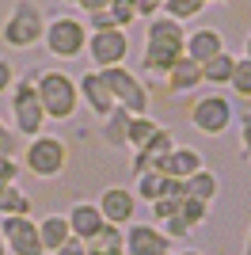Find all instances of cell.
<instances>
[{"instance_id": "obj_8", "label": "cell", "mask_w": 251, "mask_h": 255, "mask_svg": "<svg viewBox=\"0 0 251 255\" xmlns=\"http://www.w3.org/2000/svg\"><path fill=\"white\" fill-rule=\"evenodd\" d=\"M232 118H236V107L217 88L206 92V96H194V103H190V126L198 129V133H206V137H225Z\"/></svg>"}, {"instance_id": "obj_29", "label": "cell", "mask_w": 251, "mask_h": 255, "mask_svg": "<svg viewBox=\"0 0 251 255\" xmlns=\"http://www.w3.org/2000/svg\"><path fill=\"white\" fill-rule=\"evenodd\" d=\"M229 88H232V96H236V99L251 103V61H248V57H236V69H232Z\"/></svg>"}, {"instance_id": "obj_19", "label": "cell", "mask_w": 251, "mask_h": 255, "mask_svg": "<svg viewBox=\"0 0 251 255\" xmlns=\"http://www.w3.org/2000/svg\"><path fill=\"white\" fill-rule=\"evenodd\" d=\"M206 168V156H202L198 149H190V145H175V149H171V156L164 160V164H160V171H164L167 179H190V175H194V171H202Z\"/></svg>"}, {"instance_id": "obj_45", "label": "cell", "mask_w": 251, "mask_h": 255, "mask_svg": "<svg viewBox=\"0 0 251 255\" xmlns=\"http://www.w3.org/2000/svg\"><path fill=\"white\" fill-rule=\"evenodd\" d=\"M92 255H99V252H92ZM111 255H126V252H111Z\"/></svg>"}, {"instance_id": "obj_30", "label": "cell", "mask_w": 251, "mask_h": 255, "mask_svg": "<svg viewBox=\"0 0 251 255\" xmlns=\"http://www.w3.org/2000/svg\"><path fill=\"white\" fill-rule=\"evenodd\" d=\"M107 11L115 15V23L122 27V31H129V27L141 19V15H137V0H111V8H107Z\"/></svg>"}, {"instance_id": "obj_43", "label": "cell", "mask_w": 251, "mask_h": 255, "mask_svg": "<svg viewBox=\"0 0 251 255\" xmlns=\"http://www.w3.org/2000/svg\"><path fill=\"white\" fill-rule=\"evenodd\" d=\"M0 255H8V244H4V233H0Z\"/></svg>"}, {"instance_id": "obj_26", "label": "cell", "mask_w": 251, "mask_h": 255, "mask_svg": "<svg viewBox=\"0 0 251 255\" xmlns=\"http://www.w3.org/2000/svg\"><path fill=\"white\" fill-rule=\"evenodd\" d=\"M31 210H34V202L19 183L4 187V194H0V217H31Z\"/></svg>"}, {"instance_id": "obj_34", "label": "cell", "mask_w": 251, "mask_h": 255, "mask_svg": "<svg viewBox=\"0 0 251 255\" xmlns=\"http://www.w3.org/2000/svg\"><path fill=\"white\" fill-rule=\"evenodd\" d=\"M111 27H118L111 11H92V15H88V31H111ZM118 31H122V27H118Z\"/></svg>"}, {"instance_id": "obj_23", "label": "cell", "mask_w": 251, "mask_h": 255, "mask_svg": "<svg viewBox=\"0 0 251 255\" xmlns=\"http://www.w3.org/2000/svg\"><path fill=\"white\" fill-rule=\"evenodd\" d=\"M183 191H187V198H194V202L213 206V198L221 194V179H217V171L202 168V171H194L190 179H183Z\"/></svg>"}, {"instance_id": "obj_6", "label": "cell", "mask_w": 251, "mask_h": 255, "mask_svg": "<svg viewBox=\"0 0 251 255\" xmlns=\"http://www.w3.org/2000/svg\"><path fill=\"white\" fill-rule=\"evenodd\" d=\"M88 38H92V31H88L84 19H76V15H53V19H46L42 46L57 61H76V57L88 53Z\"/></svg>"}, {"instance_id": "obj_17", "label": "cell", "mask_w": 251, "mask_h": 255, "mask_svg": "<svg viewBox=\"0 0 251 255\" xmlns=\"http://www.w3.org/2000/svg\"><path fill=\"white\" fill-rule=\"evenodd\" d=\"M133 194L152 206L160 198H167V194H187V191H183L179 179H167L164 171H141V175H133Z\"/></svg>"}, {"instance_id": "obj_42", "label": "cell", "mask_w": 251, "mask_h": 255, "mask_svg": "<svg viewBox=\"0 0 251 255\" xmlns=\"http://www.w3.org/2000/svg\"><path fill=\"white\" fill-rule=\"evenodd\" d=\"M244 57L251 61V31H248V38H244Z\"/></svg>"}, {"instance_id": "obj_32", "label": "cell", "mask_w": 251, "mask_h": 255, "mask_svg": "<svg viewBox=\"0 0 251 255\" xmlns=\"http://www.w3.org/2000/svg\"><path fill=\"white\" fill-rule=\"evenodd\" d=\"M19 133H15V129H11V122H4V118H0V156H15V152H19Z\"/></svg>"}, {"instance_id": "obj_12", "label": "cell", "mask_w": 251, "mask_h": 255, "mask_svg": "<svg viewBox=\"0 0 251 255\" xmlns=\"http://www.w3.org/2000/svg\"><path fill=\"white\" fill-rule=\"evenodd\" d=\"M0 233H4L8 255H46L34 217H0Z\"/></svg>"}, {"instance_id": "obj_9", "label": "cell", "mask_w": 251, "mask_h": 255, "mask_svg": "<svg viewBox=\"0 0 251 255\" xmlns=\"http://www.w3.org/2000/svg\"><path fill=\"white\" fill-rule=\"evenodd\" d=\"M95 206H99V213H103L107 225H118V229H126V225L137 221V210H141V198L133 194V187H103L99 191V198H95Z\"/></svg>"}, {"instance_id": "obj_7", "label": "cell", "mask_w": 251, "mask_h": 255, "mask_svg": "<svg viewBox=\"0 0 251 255\" xmlns=\"http://www.w3.org/2000/svg\"><path fill=\"white\" fill-rule=\"evenodd\" d=\"M111 88V96H115L118 107H126L129 115H152V92L141 76L129 69V65H115V69H99Z\"/></svg>"}, {"instance_id": "obj_46", "label": "cell", "mask_w": 251, "mask_h": 255, "mask_svg": "<svg viewBox=\"0 0 251 255\" xmlns=\"http://www.w3.org/2000/svg\"><path fill=\"white\" fill-rule=\"evenodd\" d=\"M65 4H76V8H80V0H65Z\"/></svg>"}, {"instance_id": "obj_24", "label": "cell", "mask_w": 251, "mask_h": 255, "mask_svg": "<svg viewBox=\"0 0 251 255\" xmlns=\"http://www.w3.org/2000/svg\"><path fill=\"white\" fill-rule=\"evenodd\" d=\"M232 69H236V57H232L229 50H221L217 57H209L206 65H202V80H206L209 88H229V80H232Z\"/></svg>"}, {"instance_id": "obj_22", "label": "cell", "mask_w": 251, "mask_h": 255, "mask_svg": "<svg viewBox=\"0 0 251 255\" xmlns=\"http://www.w3.org/2000/svg\"><path fill=\"white\" fill-rule=\"evenodd\" d=\"M126 129H129V111H126V107H115V111L99 122V137H103L107 149L126 152L129 149V145H126Z\"/></svg>"}, {"instance_id": "obj_38", "label": "cell", "mask_w": 251, "mask_h": 255, "mask_svg": "<svg viewBox=\"0 0 251 255\" xmlns=\"http://www.w3.org/2000/svg\"><path fill=\"white\" fill-rule=\"evenodd\" d=\"M137 15H141V19H156L160 15V0H137Z\"/></svg>"}, {"instance_id": "obj_37", "label": "cell", "mask_w": 251, "mask_h": 255, "mask_svg": "<svg viewBox=\"0 0 251 255\" xmlns=\"http://www.w3.org/2000/svg\"><path fill=\"white\" fill-rule=\"evenodd\" d=\"M57 255H92V248H88V240H76V236H69L65 240V248Z\"/></svg>"}, {"instance_id": "obj_14", "label": "cell", "mask_w": 251, "mask_h": 255, "mask_svg": "<svg viewBox=\"0 0 251 255\" xmlns=\"http://www.w3.org/2000/svg\"><path fill=\"white\" fill-rule=\"evenodd\" d=\"M206 217H209V206L206 202H194V198H183L179 202V210L167 217L160 229H164L171 240H183V236H190L194 229H202L206 225Z\"/></svg>"}, {"instance_id": "obj_11", "label": "cell", "mask_w": 251, "mask_h": 255, "mask_svg": "<svg viewBox=\"0 0 251 255\" xmlns=\"http://www.w3.org/2000/svg\"><path fill=\"white\" fill-rule=\"evenodd\" d=\"M122 233H126V255H171L175 252L171 236L152 221H133Z\"/></svg>"}, {"instance_id": "obj_20", "label": "cell", "mask_w": 251, "mask_h": 255, "mask_svg": "<svg viewBox=\"0 0 251 255\" xmlns=\"http://www.w3.org/2000/svg\"><path fill=\"white\" fill-rule=\"evenodd\" d=\"M221 50H225V34H221L217 27H194V31L187 34V57L190 61L206 65L209 57H217Z\"/></svg>"}, {"instance_id": "obj_10", "label": "cell", "mask_w": 251, "mask_h": 255, "mask_svg": "<svg viewBox=\"0 0 251 255\" xmlns=\"http://www.w3.org/2000/svg\"><path fill=\"white\" fill-rule=\"evenodd\" d=\"M88 57H92V69H115L126 65L129 57V34L111 27V31H92L88 38Z\"/></svg>"}, {"instance_id": "obj_18", "label": "cell", "mask_w": 251, "mask_h": 255, "mask_svg": "<svg viewBox=\"0 0 251 255\" xmlns=\"http://www.w3.org/2000/svg\"><path fill=\"white\" fill-rule=\"evenodd\" d=\"M206 84L202 80V65L198 61H190L187 53L175 61V69L164 76V92L167 96H190V92H198V88Z\"/></svg>"}, {"instance_id": "obj_25", "label": "cell", "mask_w": 251, "mask_h": 255, "mask_svg": "<svg viewBox=\"0 0 251 255\" xmlns=\"http://www.w3.org/2000/svg\"><path fill=\"white\" fill-rule=\"evenodd\" d=\"M156 129H160V122L152 115H129V129H126V145H129V152L145 149L148 141L156 137Z\"/></svg>"}, {"instance_id": "obj_36", "label": "cell", "mask_w": 251, "mask_h": 255, "mask_svg": "<svg viewBox=\"0 0 251 255\" xmlns=\"http://www.w3.org/2000/svg\"><path fill=\"white\" fill-rule=\"evenodd\" d=\"M240 156L251 160V115L240 118Z\"/></svg>"}, {"instance_id": "obj_48", "label": "cell", "mask_w": 251, "mask_h": 255, "mask_svg": "<svg viewBox=\"0 0 251 255\" xmlns=\"http://www.w3.org/2000/svg\"><path fill=\"white\" fill-rule=\"evenodd\" d=\"M160 4H164V0H160Z\"/></svg>"}, {"instance_id": "obj_39", "label": "cell", "mask_w": 251, "mask_h": 255, "mask_svg": "<svg viewBox=\"0 0 251 255\" xmlns=\"http://www.w3.org/2000/svg\"><path fill=\"white\" fill-rule=\"evenodd\" d=\"M80 8L92 15V11H107V8H111V0H80Z\"/></svg>"}, {"instance_id": "obj_31", "label": "cell", "mask_w": 251, "mask_h": 255, "mask_svg": "<svg viewBox=\"0 0 251 255\" xmlns=\"http://www.w3.org/2000/svg\"><path fill=\"white\" fill-rule=\"evenodd\" d=\"M187 194H167V198H160V202H152V225H164L171 213L179 210V202H183Z\"/></svg>"}, {"instance_id": "obj_33", "label": "cell", "mask_w": 251, "mask_h": 255, "mask_svg": "<svg viewBox=\"0 0 251 255\" xmlns=\"http://www.w3.org/2000/svg\"><path fill=\"white\" fill-rule=\"evenodd\" d=\"M19 175H23V164H19V160H15V156H0V183H4V187H15Z\"/></svg>"}, {"instance_id": "obj_44", "label": "cell", "mask_w": 251, "mask_h": 255, "mask_svg": "<svg viewBox=\"0 0 251 255\" xmlns=\"http://www.w3.org/2000/svg\"><path fill=\"white\" fill-rule=\"evenodd\" d=\"M206 4H232V0H206Z\"/></svg>"}, {"instance_id": "obj_40", "label": "cell", "mask_w": 251, "mask_h": 255, "mask_svg": "<svg viewBox=\"0 0 251 255\" xmlns=\"http://www.w3.org/2000/svg\"><path fill=\"white\" fill-rule=\"evenodd\" d=\"M244 255H251V221H248V236H244Z\"/></svg>"}, {"instance_id": "obj_3", "label": "cell", "mask_w": 251, "mask_h": 255, "mask_svg": "<svg viewBox=\"0 0 251 255\" xmlns=\"http://www.w3.org/2000/svg\"><path fill=\"white\" fill-rule=\"evenodd\" d=\"M11 129L19 133L23 141H34L46 133V111L38 103V88H34V69L27 76H19L15 84H11Z\"/></svg>"}, {"instance_id": "obj_28", "label": "cell", "mask_w": 251, "mask_h": 255, "mask_svg": "<svg viewBox=\"0 0 251 255\" xmlns=\"http://www.w3.org/2000/svg\"><path fill=\"white\" fill-rule=\"evenodd\" d=\"M88 248H92V252H99V255H111V252H126V233L118 229V225H107V229H103L99 236H95V240H92Z\"/></svg>"}, {"instance_id": "obj_47", "label": "cell", "mask_w": 251, "mask_h": 255, "mask_svg": "<svg viewBox=\"0 0 251 255\" xmlns=\"http://www.w3.org/2000/svg\"><path fill=\"white\" fill-rule=\"evenodd\" d=\"M0 194H4V183H0Z\"/></svg>"}, {"instance_id": "obj_2", "label": "cell", "mask_w": 251, "mask_h": 255, "mask_svg": "<svg viewBox=\"0 0 251 255\" xmlns=\"http://www.w3.org/2000/svg\"><path fill=\"white\" fill-rule=\"evenodd\" d=\"M34 88H38V103L50 122H69L80 111V88L76 76L61 73V69H38L34 73Z\"/></svg>"}, {"instance_id": "obj_4", "label": "cell", "mask_w": 251, "mask_h": 255, "mask_svg": "<svg viewBox=\"0 0 251 255\" xmlns=\"http://www.w3.org/2000/svg\"><path fill=\"white\" fill-rule=\"evenodd\" d=\"M46 34V11L34 0H11V11L0 23V38L11 50H34Z\"/></svg>"}, {"instance_id": "obj_5", "label": "cell", "mask_w": 251, "mask_h": 255, "mask_svg": "<svg viewBox=\"0 0 251 255\" xmlns=\"http://www.w3.org/2000/svg\"><path fill=\"white\" fill-rule=\"evenodd\" d=\"M65 168H69V145L61 137L42 133V137L23 145V171L27 175H34L42 183H53V179L65 175Z\"/></svg>"}, {"instance_id": "obj_13", "label": "cell", "mask_w": 251, "mask_h": 255, "mask_svg": "<svg viewBox=\"0 0 251 255\" xmlns=\"http://www.w3.org/2000/svg\"><path fill=\"white\" fill-rule=\"evenodd\" d=\"M76 88H80V107H88V111H92L99 122H103V118L118 107L99 69H88V73H80V76H76Z\"/></svg>"}, {"instance_id": "obj_27", "label": "cell", "mask_w": 251, "mask_h": 255, "mask_svg": "<svg viewBox=\"0 0 251 255\" xmlns=\"http://www.w3.org/2000/svg\"><path fill=\"white\" fill-rule=\"evenodd\" d=\"M160 11L171 15V19H179V23H190V19H198L202 11H206V0H164Z\"/></svg>"}, {"instance_id": "obj_21", "label": "cell", "mask_w": 251, "mask_h": 255, "mask_svg": "<svg viewBox=\"0 0 251 255\" xmlns=\"http://www.w3.org/2000/svg\"><path fill=\"white\" fill-rule=\"evenodd\" d=\"M38 236H42V248H46V255H57L65 248V240L73 236V229H69V217L65 213H46L38 221Z\"/></svg>"}, {"instance_id": "obj_15", "label": "cell", "mask_w": 251, "mask_h": 255, "mask_svg": "<svg viewBox=\"0 0 251 255\" xmlns=\"http://www.w3.org/2000/svg\"><path fill=\"white\" fill-rule=\"evenodd\" d=\"M171 149H175V133H171L167 126H160V129H156V137L148 141L145 149H137V152H133V160H129L133 175H141V171H160V164L171 156Z\"/></svg>"}, {"instance_id": "obj_1", "label": "cell", "mask_w": 251, "mask_h": 255, "mask_svg": "<svg viewBox=\"0 0 251 255\" xmlns=\"http://www.w3.org/2000/svg\"><path fill=\"white\" fill-rule=\"evenodd\" d=\"M187 53V23L171 19L160 11L156 19L145 23V53H141V69L148 76H167L175 61Z\"/></svg>"}, {"instance_id": "obj_41", "label": "cell", "mask_w": 251, "mask_h": 255, "mask_svg": "<svg viewBox=\"0 0 251 255\" xmlns=\"http://www.w3.org/2000/svg\"><path fill=\"white\" fill-rule=\"evenodd\" d=\"M171 255H206V252H198V248H183V252H171Z\"/></svg>"}, {"instance_id": "obj_16", "label": "cell", "mask_w": 251, "mask_h": 255, "mask_svg": "<svg viewBox=\"0 0 251 255\" xmlns=\"http://www.w3.org/2000/svg\"><path fill=\"white\" fill-rule=\"evenodd\" d=\"M65 217H69L73 236H76V240H88V244L107 229V221H103V213H99V206H95V202H73Z\"/></svg>"}, {"instance_id": "obj_35", "label": "cell", "mask_w": 251, "mask_h": 255, "mask_svg": "<svg viewBox=\"0 0 251 255\" xmlns=\"http://www.w3.org/2000/svg\"><path fill=\"white\" fill-rule=\"evenodd\" d=\"M19 76H15V65L8 61V57H0V96L4 92H11V84H15Z\"/></svg>"}]
</instances>
